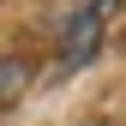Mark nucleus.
I'll list each match as a JSON object with an SVG mask.
<instances>
[{
  "instance_id": "f257e3e1",
  "label": "nucleus",
  "mask_w": 126,
  "mask_h": 126,
  "mask_svg": "<svg viewBox=\"0 0 126 126\" xmlns=\"http://www.w3.org/2000/svg\"><path fill=\"white\" fill-rule=\"evenodd\" d=\"M96 42H102V6H84L66 30H60V66H84V60H96Z\"/></svg>"
},
{
  "instance_id": "f03ea898",
  "label": "nucleus",
  "mask_w": 126,
  "mask_h": 126,
  "mask_svg": "<svg viewBox=\"0 0 126 126\" xmlns=\"http://www.w3.org/2000/svg\"><path fill=\"white\" fill-rule=\"evenodd\" d=\"M24 84H30V66L24 60H6V66H0V102H12Z\"/></svg>"
}]
</instances>
